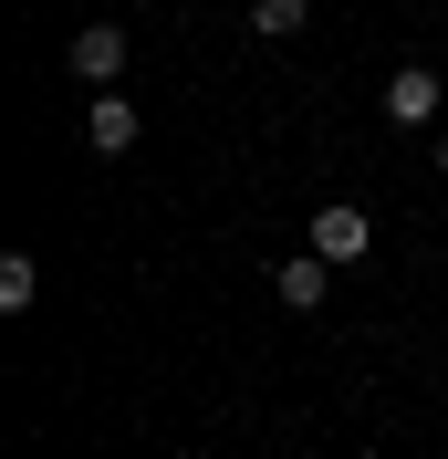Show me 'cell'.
Instances as JSON below:
<instances>
[{
  "instance_id": "5b68a950",
  "label": "cell",
  "mask_w": 448,
  "mask_h": 459,
  "mask_svg": "<svg viewBox=\"0 0 448 459\" xmlns=\"http://www.w3.org/2000/svg\"><path fill=\"white\" fill-rule=\"evenodd\" d=\"M271 292H281V303H292V314H313V303L334 292V261H323V251H303V261H281V272H271Z\"/></svg>"
},
{
  "instance_id": "6da1fadb",
  "label": "cell",
  "mask_w": 448,
  "mask_h": 459,
  "mask_svg": "<svg viewBox=\"0 0 448 459\" xmlns=\"http://www.w3.org/2000/svg\"><path fill=\"white\" fill-rule=\"evenodd\" d=\"M365 240H375V220H365L355 199H323V209H313V251H323V261H365Z\"/></svg>"
},
{
  "instance_id": "52a82bcc",
  "label": "cell",
  "mask_w": 448,
  "mask_h": 459,
  "mask_svg": "<svg viewBox=\"0 0 448 459\" xmlns=\"http://www.w3.org/2000/svg\"><path fill=\"white\" fill-rule=\"evenodd\" d=\"M31 292H42V261H31V251H11V261H0V314H22Z\"/></svg>"
},
{
  "instance_id": "277c9868",
  "label": "cell",
  "mask_w": 448,
  "mask_h": 459,
  "mask_svg": "<svg viewBox=\"0 0 448 459\" xmlns=\"http://www.w3.org/2000/svg\"><path fill=\"white\" fill-rule=\"evenodd\" d=\"M84 136H94V146H105V157H125V146H136V136H146V115H136V105H125V94H115V84H105V94H94V115H84Z\"/></svg>"
},
{
  "instance_id": "ba28073f",
  "label": "cell",
  "mask_w": 448,
  "mask_h": 459,
  "mask_svg": "<svg viewBox=\"0 0 448 459\" xmlns=\"http://www.w3.org/2000/svg\"><path fill=\"white\" fill-rule=\"evenodd\" d=\"M438 178H448V136H438Z\"/></svg>"
},
{
  "instance_id": "8992f818",
  "label": "cell",
  "mask_w": 448,
  "mask_h": 459,
  "mask_svg": "<svg viewBox=\"0 0 448 459\" xmlns=\"http://www.w3.org/2000/svg\"><path fill=\"white\" fill-rule=\"evenodd\" d=\"M303 22H313V0H251V31H261V42H292Z\"/></svg>"
},
{
  "instance_id": "7a4b0ae2",
  "label": "cell",
  "mask_w": 448,
  "mask_h": 459,
  "mask_svg": "<svg viewBox=\"0 0 448 459\" xmlns=\"http://www.w3.org/2000/svg\"><path fill=\"white\" fill-rule=\"evenodd\" d=\"M73 74L105 94L115 74H125V22H84V31H73Z\"/></svg>"
},
{
  "instance_id": "3957f363",
  "label": "cell",
  "mask_w": 448,
  "mask_h": 459,
  "mask_svg": "<svg viewBox=\"0 0 448 459\" xmlns=\"http://www.w3.org/2000/svg\"><path fill=\"white\" fill-rule=\"evenodd\" d=\"M438 115V74L427 63H396V84H386V126H427Z\"/></svg>"
}]
</instances>
